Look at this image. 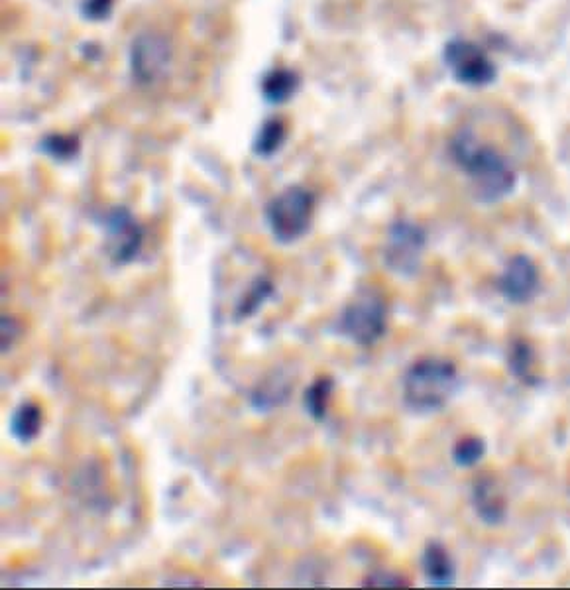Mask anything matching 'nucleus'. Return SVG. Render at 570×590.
Segmentation results:
<instances>
[{
  "label": "nucleus",
  "mask_w": 570,
  "mask_h": 590,
  "mask_svg": "<svg viewBox=\"0 0 570 590\" xmlns=\"http://www.w3.org/2000/svg\"><path fill=\"white\" fill-rule=\"evenodd\" d=\"M364 583L370 585V587H388V589L405 587V585H407L405 579H401L398 575H386V573H384V575H382V573H376V575L368 577Z\"/></svg>",
  "instance_id": "nucleus-21"
},
{
  "label": "nucleus",
  "mask_w": 570,
  "mask_h": 590,
  "mask_svg": "<svg viewBox=\"0 0 570 590\" xmlns=\"http://www.w3.org/2000/svg\"><path fill=\"white\" fill-rule=\"evenodd\" d=\"M425 246V231L413 221L399 219L390 227L384 246V262L388 270L401 278L415 276L421 268Z\"/></svg>",
  "instance_id": "nucleus-6"
},
{
  "label": "nucleus",
  "mask_w": 570,
  "mask_h": 590,
  "mask_svg": "<svg viewBox=\"0 0 570 590\" xmlns=\"http://www.w3.org/2000/svg\"><path fill=\"white\" fill-rule=\"evenodd\" d=\"M333 392H335V380L331 376H319L307 386L303 394V408L311 419L323 421L327 417Z\"/></svg>",
  "instance_id": "nucleus-13"
},
{
  "label": "nucleus",
  "mask_w": 570,
  "mask_h": 590,
  "mask_svg": "<svg viewBox=\"0 0 570 590\" xmlns=\"http://www.w3.org/2000/svg\"><path fill=\"white\" fill-rule=\"evenodd\" d=\"M16 333H18V327H16L14 319L4 315L2 317V349H4V353L10 349L12 341L16 339Z\"/></svg>",
  "instance_id": "nucleus-22"
},
{
  "label": "nucleus",
  "mask_w": 570,
  "mask_h": 590,
  "mask_svg": "<svg viewBox=\"0 0 570 590\" xmlns=\"http://www.w3.org/2000/svg\"><path fill=\"white\" fill-rule=\"evenodd\" d=\"M484 453H486L484 441L470 435V437H464L456 443L455 449H453V459L458 467L470 469L482 461Z\"/></svg>",
  "instance_id": "nucleus-18"
},
{
  "label": "nucleus",
  "mask_w": 570,
  "mask_h": 590,
  "mask_svg": "<svg viewBox=\"0 0 570 590\" xmlns=\"http://www.w3.org/2000/svg\"><path fill=\"white\" fill-rule=\"evenodd\" d=\"M274 294V284L270 278L262 276V278H256L250 288L246 290V294L240 297V301L236 303L234 307V319L236 321H244L248 317H252L262 305L264 301Z\"/></svg>",
  "instance_id": "nucleus-15"
},
{
  "label": "nucleus",
  "mask_w": 570,
  "mask_h": 590,
  "mask_svg": "<svg viewBox=\"0 0 570 590\" xmlns=\"http://www.w3.org/2000/svg\"><path fill=\"white\" fill-rule=\"evenodd\" d=\"M539 284H541L539 270L535 262L525 254L513 256L496 282L498 292L513 305L529 303L539 292Z\"/></svg>",
  "instance_id": "nucleus-9"
},
{
  "label": "nucleus",
  "mask_w": 570,
  "mask_h": 590,
  "mask_svg": "<svg viewBox=\"0 0 570 590\" xmlns=\"http://www.w3.org/2000/svg\"><path fill=\"white\" fill-rule=\"evenodd\" d=\"M42 425H44V412L34 402L20 404L10 415V435L22 445L32 443L40 435Z\"/></svg>",
  "instance_id": "nucleus-12"
},
{
  "label": "nucleus",
  "mask_w": 570,
  "mask_h": 590,
  "mask_svg": "<svg viewBox=\"0 0 570 590\" xmlns=\"http://www.w3.org/2000/svg\"><path fill=\"white\" fill-rule=\"evenodd\" d=\"M445 63L456 79L470 87H482L494 81L496 67L488 56L468 40H453L445 48Z\"/></svg>",
  "instance_id": "nucleus-8"
},
{
  "label": "nucleus",
  "mask_w": 570,
  "mask_h": 590,
  "mask_svg": "<svg viewBox=\"0 0 570 590\" xmlns=\"http://www.w3.org/2000/svg\"><path fill=\"white\" fill-rule=\"evenodd\" d=\"M114 0H85L83 2V14L91 22L105 20L113 12Z\"/></svg>",
  "instance_id": "nucleus-20"
},
{
  "label": "nucleus",
  "mask_w": 570,
  "mask_h": 590,
  "mask_svg": "<svg viewBox=\"0 0 570 590\" xmlns=\"http://www.w3.org/2000/svg\"><path fill=\"white\" fill-rule=\"evenodd\" d=\"M105 252L116 266L132 262L144 242V231L126 207H113L103 217Z\"/></svg>",
  "instance_id": "nucleus-7"
},
{
  "label": "nucleus",
  "mask_w": 570,
  "mask_h": 590,
  "mask_svg": "<svg viewBox=\"0 0 570 590\" xmlns=\"http://www.w3.org/2000/svg\"><path fill=\"white\" fill-rule=\"evenodd\" d=\"M510 366L513 372L525 380H533V353L523 341H517L512 347V356H510Z\"/></svg>",
  "instance_id": "nucleus-19"
},
{
  "label": "nucleus",
  "mask_w": 570,
  "mask_h": 590,
  "mask_svg": "<svg viewBox=\"0 0 570 590\" xmlns=\"http://www.w3.org/2000/svg\"><path fill=\"white\" fill-rule=\"evenodd\" d=\"M315 195L301 185H289L266 205V223L280 244H293L309 231Z\"/></svg>",
  "instance_id": "nucleus-4"
},
{
  "label": "nucleus",
  "mask_w": 570,
  "mask_h": 590,
  "mask_svg": "<svg viewBox=\"0 0 570 590\" xmlns=\"http://www.w3.org/2000/svg\"><path fill=\"white\" fill-rule=\"evenodd\" d=\"M299 87V77L291 69H272L262 81V93L268 103L282 105L289 101Z\"/></svg>",
  "instance_id": "nucleus-14"
},
{
  "label": "nucleus",
  "mask_w": 570,
  "mask_h": 590,
  "mask_svg": "<svg viewBox=\"0 0 570 590\" xmlns=\"http://www.w3.org/2000/svg\"><path fill=\"white\" fill-rule=\"evenodd\" d=\"M81 142L75 134H50L42 140V150L56 162H71L79 154Z\"/></svg>",
  "instance_id": "nucleus-17"
},
{
  "label": "nucleus",
  "mask_w": 570,
  "mask_h": 590,
  "mask_svg": "<svg viewBox=\"0 0 570 590\" xmlns=\"http://www.w3.org/2000/svg\"><path fill=\"white\" fill-rule=\"evenodd\" d=\"M285 142V124L282 120H268L260 126L256 138H254V144H252V150L256 156L260 158H270L274 156L282 144Z\"/></svg>",
  "instance_id": "nucleus-16"
},
{
  "label": "nucleus",
  "mask_w": 570,
  "mask_h": 590,
  "mask_svg": "<svg viewBox=\"0 0 570 590\" xmlns=\"http://www.w3.org/2000/svg\"><path fill=\"white\" fill-rule=\"evenodd\" d=\"M173 48L170 38L162 32L148 30L138 34L130 44V73L142 87H154L162 83L171 69Z\"/></svg>",
  "instance_id": "nucleus-5"
},
{
  "label": "nucleus",
  "mask_w": 570,
  "mask_h": 590,
  "mask_svg": "<svg viewBox=\"0 0 570 590\" xmlns=\"http://www.w3.org/2000/svg\"><path fill=\"white\" fill-rule=\"evenodd\" d=\"M449 152L458 170L468 176L478 201L496 203L512 193L517 176L510 160L496 148L482 144L474 132L460 130L451 140Z\"/></svg>",
  "instance_id": "nucleus-1"
},
{
  "label": "nucleus",
  "mask_w": 570,
  "mask_h": 590,
  "mask_svg": "<svg viewBox=\"0 0 570 590\" xmlns=\"http://www.w3.org/2000/svg\"><path fill=\"white\" fill-rule=\"evenodd\" d=\"M388 329V305L380 292L362 288L342 307L337 331L358 347L376 345Z\"/></svg>",
  "instance_id": "nucleus-3"
},
{
  "label": "nucleus",
  "mask_w": 570,
  "mask_h": 590,
  "mask_svg": "<svg viewBox=\"0 0 570 590\" xmlns=\"http://www.w3.org/2000/svg\"><path fill=\"white\" fill-rule=\"evenodd\" d=\"M423 575L433 587H451L455 583L456 569L447 547L439 541L427 543L421 555Z\"/></svg>",
  "instance_id": "nucleus-10"
},
{
  "label": "nucleus",
  "mask_w": 570,
  "mask_h": 590,
  "mask_svg": "<svg viewBox=\"0 0 570 590\" xmlns=\"http://www.w3.org/2000/svg\"><path fill=\"white\" fill-rule=\"evenodd\" d=\"M458 390L455 362L443 356H423L415 360L401 380L403 404L413 413L443 410Z\"/></svg>",
  "instance_id": "nucleus-2"
},
{
  "label": "nucleus",
  "mask_w": 570,
  "mask_h": 590,
  "mask_svg": "<svg viewBox=\"0 0 570 590\" xmlns=\"http://www.w3.org/2000/svg\"><path fill=\"white\" fill-rule=\"evenodd\" d=\"M472 502L476 508V514L488 524V526H496L504 520L506 516V504H504V496L498 492L494 480L490 478H482L474 484V492H472Z\"/></svg>",
  "instance_id": "nucleus-11"
}]
</instances>
